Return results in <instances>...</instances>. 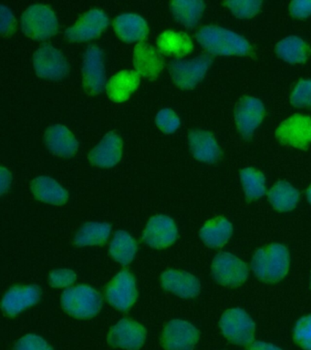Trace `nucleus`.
<instances>
[{
	"label": "nucleus",
	"mask_w": 311,
	"mask_h": 350,
	"mask_svg": "<svg viewBox=\"0 0 311 350\" xmlns=\"http://www.w3.org/2000/svg\"><path fill=\"white\" fill-rule=\"evenodd\" d=\"M196 40L206 51L214 55L245 56L251 51L250 44L245 38L222 27H202L196 33Z\"/></svg>",
	"instance_id": "f257e3e1"
},
{
	"label": "nucleus",
	"mask_w": 311,
	"mask_h": 350,
	"mask_svg": "<svg viewBox=\"0 0 311 350\" xmlns=\"http://www.w3.org/2000/svg\"><path fill=\"white\" fill-rule=\"evenodd\" d=\"M251 267L256 278L266 283H275L285 278L289 267L288 249L273 243L254 254Z\"/></svg>",
	"instance_id": "f03ea898"
},
{
	"label": "nucleus",
	"mask_w": 311,
	"mask_h": 350,
	"mask_svg": "<svg viewBox=\"0 0 311 350\" xmlns=\"http://www.w3.org/2000/svg\"><path fill=\"white\" fill-rule=\"evenodd\" d=\"M62 306L70 316L79 319H89L99 314L103 299L96 290L80 284L65 290L62 295Z\"/></svg>",
	"instance_id": "7ed1b4c3"
},
{
	"label": "nucleus",
	"mask_w": 311,
	"mask_h": 350,
	"mask_svg": "<svg viewBox=\"0 0 311 350\" xmlns=\"http://www.w3.org/2000/svg\"><path fill=\"white\" fill-rule=\"evenodd\" d=\"M21 29L28 37L44 40L56 35L59 23L55 13L45 5H33L21 16Z\"/></svg>",
	"instance_id": "20e7f679"
},
{
	"label": "nucleus",
	"mask_w": 311,
	"mask_h": 350,
	"mask_svg": "<svg viewBox=\"0 0 311 350\" xmlns=\"http://www.w3.org/2000/svg\"><path fill=\"white\" fill-rule=\"evenodd\" d=\"M211 64V57L200 55L193 59L174 60L169 70L176 86L182 90H191L204 78Z\"/></svg>",
	"instance_id": "39448f33"
},
{
	"label": "nucleus",
	"mask_w": 311,
	"mask_h": 350,
	"mask_svg": "<svg viewBox=\"0 0 311 350\" xmlns=\"http://www.w3.org/2000/svg\"><path fill=\"white\" fill-rule=\"evenodd\" d=\"M220 328L229 341L240 346L252 343L255 323L242 309L233 308L225 312L220 320Z\"/></svg>",
	"instance_id": "423d86ee"
},
{
	"label": "nucleus",
	"mask_w": 311,
	"mask_h": 350,
	"mask_svg": "<svg viewBox=\"0 0 311 350\" xmlns=\"http://www.w3.org/2000/svg\"><path fill=\"white\" fill-rule=\"evenodd\" d=\"M34 68L40 78L59 81L70 71L66 57L49 43L43 44L34 54Z\"/></svg>",
	"instance_id": "0eeeda50"
},
{
	"label": "nucleus",
	"mask_w": 311,
	"mask_h": 350,
	"mask_svg": "<svg viewBox=\"0 0 311 350\" xmlns=\"http://www.w3.org/2000/svg\"><path fill=\"white\" fill-rule=\"evenodd\" d=\"M275 136L281 144L297 149H307L311 144V117L295 114L278 126Z\"/></svg>",
	"instance_id": "6e6552de"
},
{
	"label": "nucleus",
	"mask_w": 311,
	"mask_h": 350,
	"mask_svg": "<svg viewBox=\"0 0 311 350\" xmlns=\"http://www.w3.org/2000/svg\"><path fill=\"white\" fill-rule=\"evenodd\" d=\"M212 273L218 283L226 286H239L248 278L247 265L228 253H220L215 257Z\"/></svg>",
	"instance_id": "1a4fd4ad"
},
{
	"label": "nucleus",
	"mask_w": 311,
	"mask_h": 350,
	"mask_svg": "<svg viewBox=\"0 0 311 350\" xmlns=\"http://www.w3.org/2000/svg\"><path fill=\"white\" fill-rule=\"evenodd\" d=\"M106 298L113 308L128 311L137 299L135 279L127 270L117 273L106 287Z\"/></svg>",
	"instance_id": "9d476101"
},
{
	"label": "nucleus",
	"mask_w": 311,
	"mask_h": 350,
	"mask_svg": "<svg viewBox=\"0 0 311 350\" xmlns=\"http://www.w3.org/2000/svg\"><path fill=\"white\" fill-rule=\"evenodd\" d=\"M109 25L107 15L100 10H92L81 16L75 25L65 31L68 40L72 42H85L102 34Z\"/></svg>",
	"instance_id": "9b49d317"
},
{
	"label": "nucleus",
	"mask_w": 311,
	"mask_h": 350,
	"mask_svg": "<svg viewBox=\"0 0 311 350\" xmlns=\"http://www.w3.org/2000/svg\"><path fill=\"white\" fill-rule=\"evenodd\" d=\"M83 86L91 95L99 94L105 89L106 74L103 54L99 46L92 45L84 54Z\"/></svg>",
	"instance_id": "f8f14e48"
},
{
	"label": "nucleus",
	"mask_w": 311,
	"mask_h": 350,
	"mask_svg": "<svg viewBox=\"0 0 311 350\" xmlns=\"http://www.w3.org/2000/svg\"><path fill=\"white\" fill-rule=\"evenodd\" d=\"M199 339V331L184 320L169 322L162 336V345L165 350H193Z\"/></svg>",
	"instance_id": "ddd939ff"
},
{
	"label": "nucleus",
	"mask_w": 311,
	"mask_h": 350,
	"mask_svg": "<svg viewBox=\"0 0 311 350\" xmlns=\"http://www.w3.org/2000/svg\"><path fill=\"white\" fill-rule=\"evenodd\" d=\"M265 116L263 103L258 98L245 97L237 104L234 120L239 133L244 139H250L261 124Z\"/></svg>",
	"instance_id": "4468645a"
},
{
	"label": "nucleus",
	"mask_w": 311,
	"mask_h": 350,
	"mask_svg": "<svg viewBox=\"0 0 311 350\" xmlns=\"http://www.w3.org/2000/svg\"><path fill=\"white\" fill-rule=\"evenodd\" d=\"M146 338V328L128 319H122L113 325L108 335L109 344L126 350L140 349Z\"/></svg>",
	"instance_id": "2eb2a0df"
},
{
	"label": "nucleus",
	"mask_w": 311,
	"mask_h": 350,
	"mask_svg": "<svg viewBox=\"0 0 311 350\" xmlns=\"http://www.w3.org/2000/svg\"><path fill=\"white\" fill-rule=\"evenodd\" d=\"M177 227L173 219L157 215L150 219L144 232V240L151 247L162 249L173 245L177 239Z\"/></svg>",
	"instance_id": "dca6fc26"
},
{
	"label": "nucleus",
	"mask_w": 311,
	"mask_h": 350,
	"mask_svg": "<svg viewBox=\"0 0 311 350\" xmlns=\"http://www.w3.org/2000/svg\"><path fill=\"white\" fill-rule=\"evenodd\" d=\"M133 65L139 75L154 81L165 67L162 55L146 42L137 44L133 52Z\"/></svg>",
	"instance_id": "f3484780"
},
{
	"label": "nucleus",
	"mask_w": 311,
	"mask_h": 350,
	"mask_svg": "<svg viewBox=\"0 0 311 350\" xmlns=\"http://www.w3.org/2000/svg\"><path fill=\"white\" fill-rule=\"evenodd\" d=\"M40 299V290L37 286H17L10 288L2 300V309L9 317L36 305Z\"/></svg>",
	"instance_id": "a211bd4d"
},
{
	"label": "nucleus",
	"mask_w": 311,
	"mask_h": 350,
	"mask_svg": "<svg viewBox=\"0 0 311 350\" xmlns=\"http://www.w3.org/2000/svg\"><path fill=\"white\" fill-rule=\"evenodd\" d=\"M122 142L118 134L109 133L89 154V160L100 168L116 166L122 158Z\"/></svg>",
	"instance_id": "6ab92c4d"
},
{
	"label": "nucleus",
	"mask_w": 311,
	"mask_h": 350,
	"mask_svg": "<svg viewBox=\"0 0 311 350\" xmlns=\"http://www.w3.org/2000/svg\"><path fill=\"white\" fill-rule=\"evenodd\" d=\"M163 288L182 298H193L200 292V282L189 273L178 270H168L163 273Z\"/></svg>",
	"instance_id": "aec40b11"
},
{
	"label": "nucleus",
	"mask_w": 311,
	"mask_h": 350,
	"mask_svg": "<svg viewBox=\"0 0 311 350\" xmlns=\"http://www.w3.org/2000/svg\"><path fill=\"white\" fill-rule=\"evenodd\" d=\"M193 155L203 163H213L219 160L221 152L217 139L209 131L193 130L188 136Z\"/></svg>",
	"instance_id": "412c9836"
},
{
	"label": "nucleus",
	"mask_w": 311,
	"mask_h": 350,
	"mask_svg": "<svg viewBox=\"0 0 311 350\" xmlns=\"http://www.w3.org/2000/svg\"><path fill=\"white\" fill-rule=\"evenodd\" d=\"M46 145L54 154L62 157H72L77 152V139L64 125H54L49 128L45 133Z\"/></svg>",
	"instance_id": "4be33fe9"
},
{
	"label": "nucleus",
	"mask_w": 311,
	"mask_h": 350,
	"mask_svg": "<svg viewBox=\"0 0 311 350\" xmlns=\"http://www.w3.org/2000/svg\"><path fill=\"white\" fill-rule=\"evenodd\" d=\"M116 34L125 42L132 43L144 40L148 35V25L136 14H122L113 21Z\"/></svg>",
	"instance_id": "5701e85b"
},
{
	"label": "nucleus",
	"mask_w": 311,
	"mask_h": 350,
	"mask_svg": "<svg viewBox=\"0 0 311 350\" xmlns=\"http://www.w3.org/2000/svg\"><path fill=\"white\" fill-rule=\"evenodd\" d=\"M140 85V75L136 71L122 70L111 77L106 90L111 100L124 103Z\"/></svg>",
	"instance_id": "b1692460"
},
{
	"label": "nucleus",
	"mask_w": 311,
	"mask_h": 350,
	"mask_svg": "<svg viewBox=\"0 0 311 350\" xmlns=\"http://www.w3.org/2000/svg\"><path fill=\"white\" fill-rule=\"evenodd\" d=\"M31 190L40 201L53 205H62L68 201V191L55 180L47 176L36 178L31 183Z\"/></svg>",
	"instance_id": "393cba45"
},
{
	"label": "nucleus",
	"mask_w": 311,
	"mask_h": 350,
	"mask_svg": "<svg viewBox=\"0 0 311 350\" xmlns=\"http://www.w3.org/2000/svg\"><path fill=\"white\" fill-rule=\"evenodd\" d=\"M157 46L161 53L178 57L187 56L193 51V41L189 36L173 30L163 32L158 38Z\"/></svg>",
	"instance_id": "a878e982"
},
{
	"label": "nucleus",
	"mask_w": 311,
	"mask_h": 350,
	"mask_svg": "<svg viewBox=\"0 0 311 350\" xmlns=\"http://www.w3.org/2000/svg\"><path fill=\"white\" fill-rule=\"evenodd\" d=\"M233 227L230 221L224 217L213 218L207 221L200 231V237L207 246L220 248L230 239Z\"/></svg>",
	"instance_id": "bb28decb"
},
{
	"label": "nucleus",
	"mask_w": 311,
	"mask_h": 350,
	"mask_svg": "<svg viewBox=\"0 0 311 350\" xmlns=\"http://www.w3.org/2000/svg\"><path fill=\"white\" fill-rule=\"evenodd\" d=\"M174 18L188 29H193L200 22L204 10V3L199 0H178L171 3Z\"/></svg>",
	"instance_id": "cd10ccee"
},
{
	"label": "nucleus",
	"mask_w": 311,
	"mask_h": 350,
	"mask_svg": "<svg viewBox=\"0 0 311 350\" xmlns=\"http://www.w3.org/2000/svg\"><path fill=\"white\" fill-rule=\"evenodd\" d=\"M269 200L274 209L280 212H289L299 204V193L290 183L281 180L270 189Z\"/></svg>",
	"instance_id": "c85d7f7f"
},
{
	"label": "nucleus",
	"mask_w": 311,
	"mask_h": 350,
	"mask_svg": "<svg viewBox=\"0 0 311 350\" xmlns=\"http://www.w3.org/2000/svg\"><path fill=\"white\" fill-rule=\"evenodd\" d=\"M275 51L281 59L292 64L307 62L310 55V46L297 36H290L280 41Z\"/></svg>",
	"instance_id": "c756f323"
},
{
	"label": "nucleus",
	"mask_w": 311,
	"mask_h": 350,
	"mask_svg": "<svg viewBox=\"0 0 311 350\" xmlns=\"http://www.w3.org/2000/svg\"><path fill=\"white\" fill-rule=\"evenodd\" d=\"M111 232L110 224L87 223L79 230L75 243L78 246L103 245L107 242Z\"/></svg>",
	"instance_id": "7c9ffc66"
},
{
	"label": "nucleus",
	"mask_w": 311,
	"mask_h": 350,
	"mask_svg": "<svg viewBox=\"0 0 311 350\" xmlns=\"http://www.w3.org/2000/svg\"><path fill=\"white\" fill-rule=\"evenodd\" d=\"M137 251V243L127 232H116L110 245V254L120 264L126 265L132 262Z\"/></svg>",
	"instance_id": "2f4dec72"
},
{
	"label": "nucleus",
	"mask_w": 311,
	"mask_h": 350,
	"mask_svg": "<svg viewBox=\"0 0 311 350\" xmlns=\"http://www.w3.org/2000/svg\"><path fill=\"white\" fill-rule=\"evenodd\" d=\"M240 178L245 196L249 201L261 198L266 193V179L258 170L252 167L242 170Z\"/></svg>",
	"instance_id": "473e14b6"
},
{
	"label": "nucleus",
	"mask_w": 311,
	"mask_h": 350,
	"mask_svg": "<svg viewBox=\"0 0 311 350\" xmlns=\"http://www.w3.org/2000/svg\"><path fill=\"white\" fill-rule=\"evenodd\" d=\"M290 101L297 108L311 109V79L297 82L292 90Z\"/></svg>",
	"instance_id": "72a5a7b5"
},
{
	"label": "nucleus",
	"mask_w": 311,
	"mask_h": 350,
	"mask_svg": "<svg viewBox=\"0 0 311 350\" xmlns=\"http://www.w3.org/2000/svg\"><path fill=\"white\" fill-rule=\"evenodd\" d=\"M225 4L234 16L241 18H250L260 11L262 3L254 0H237L228 1Z\"/></svg>",
	"instance_id": "f704fd0d"
},
{
	"label": "nucleus",
	"mask_w": 311,
	"mask_h": 350,
	"mask_svg": "<svg viewBox=\"0 0 311 350\" xmlns=\"http://www.w3.org/2000/svg\"><path fill=\"white\" fill-rule=\"evenodd\" d=\"M294 339L302 349L311 350V316L300 319L294 328Z\"/></svg>",
	"instance_id": "c9c22d12"
},
{
	"label": "nucleus",
	"mask_w": 311,
	"mask_h": 350,
	"mask_svg": "<svg viewBox=\"0 0 311 350\" xmlns=\"http://www.w3.org/2000/svg\"><path fill=\"white\" fill-rule=\"evenodd\" d=\"M157 124L165 133H173L179 128L180 120L171 109H163L158 112Z\"/></svg>",
	"instance_id": "e433bc0d"
},
{
	"label": "nucleus",
	"mask_w": 311,
	"mask_h": 350,
	"mask_svg": "<svg viewBox=\"0 0 311 350\" xmlns=\"http://www.w3.org/2000/svg\"><path fill=\"white\" fill-rule=\"evenodd\" d=\"M14 350H53L40 336L29 334L17 342Z\"/></svg>",
	"instance_id": "4c0bfd02"
},
{
	"label": "nucleus",
	"mask_w": 311,
	"mask_h": 350,
	"mask_svg": "<svg viewBox=\"0 0 311 350\" xmlns=\"http://www.w3.org/2000/svg\"><path fill=\"white\" fill-rule=\"evenodd\" d=\"M76 278H77V276L72 270L57 269L51 273L49 280H50L51 286L62 288V287L72 286V284L75 283Z\"/></svg>",
	"instance_id": "58836bf2"
},
{
	"label": "nucleus",
	"mask_w": 311,
	"mask_h": 350,
	"mask_svg": "<svg viewBox=\"0 0 311 350\" xmlns=\"http://www.w3.org/2000/svg\"><path fill=\"white\" fill-rule=\"evenodd\" d=\"M16 18L12 11L6 5H1V33L2 35L10 36L15 31Z\"/></svg>",
	"instance_id": "ea45409f"
},
{
	"label": "nucleus",
	"mask_w": 311,
	"mask_h": 350,
	"mask_svg": "<svg viewBox=\"0 0 311 350\" xmlns=\"http://www.w3.org/2000/svg\"><path fill=\"white\" fill-rule=\"evenodd\" d=\"M291 15L297 18H306L311 16V0H300L291 2L289 5Z\"/></svg>",
	"instance_id": "a19ab883"
},
{
	"label": "nucleus",
	"mask_w": 311,
	"mask_h": 350,
	"mask_svg": "<svg viewBox=\"0 0 311 350\" xmlns=\"http://www.w3.org/2000/svg\"><path fill=\"white\" fill-rule=\"evenodd\" d=\"M12 174L5 167H1V193H6L12 185Z\"/></svg>",
	"instance_id": "79ce46f5"
},
{
	"label": "nucleus",
	"mask_w": 311,
	"mask_h": 350,
	"mask_svg": "<svg viewBox=\"0 0 311 350\" xmlns=\"http://www.w3.org/2000/svg\"><path fill=\"white\" fill-rule=\"evenodd\" d=\"M249 350H282L274 345L266 343V342L256 341L254 342L249 347Z\"/></svg>",
	"instance_id": "37998d69"
},
{
	"label": "nucleus",
	"mask_w": 311,
	"mask_h": 350,
	"mask_svg": "<svg viewBox=\"0 0 311 350\" xmlns=\"http://www.w3.org/2000/svg\"><path fill=\"white\" fill-rule=\"evenodd\" d=\"M307 197H308V202H310V204H311V185L308 189Z\"/></svg>",
	"instance_id": "c03bdc74"
}]
</instances>
